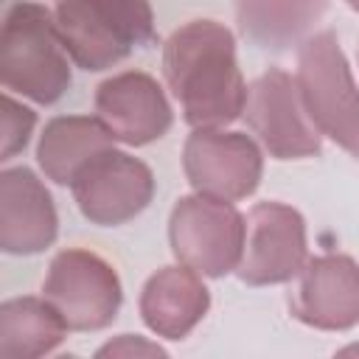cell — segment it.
<instances>
[{"mask_svg": "<svg viewBox=\"0 0 359 359\" xmlns=\"http://www.w3.org/2000/svg\"><path fill=\"white\" fill-rule=\"evenodd\" d=\"M309 261L306 222L286 202H258L247 213L244 252L236 275L247 286H275L297 278Z\"/></svg>", "mask_w": 359, "mask_h": 359, "instance_id": "30bf717a", "label": "cell"}, {"mask_svg": "<svg viewBox=\"0 0 359 359\" xmlns=\"http://www.w3.org/2000/svg\"><path fill=\"white\" fill-rule=\"evenodd\" d=\"M115 146V135L95 115H59L50 118L39 135L36 163L48 180L70 185L76 174L101 151Z\"/></svg>", "mask_w": 359, "mask_h": 359, "instance_id": "9a60e30c", "label": "cell"}, {"mask_svg": "<svg viewBox=\"0 0 359 359\" xmlns=\"http://www.w3.org/2000/svg\"><path fill=\"white\" fill-rule=\"evenodd\" d=\"M34 123H36L34 109L6 93L3 95V146H0V157L3 160L14 157L17 151H22L28 146Z\"/></svg>", "mask_w": 359, "mask_h": 359, "instance_id": "ac0fdd59", "label": "cell"}, {"mask_svg": "<svg viewBox=\"0 0 359 359\" xmlns=\"http://www.w3.org/2000/svg\"><path fill=\"white\" fill-rule=\"evenodd\" d=\"M56 17L36 0H17L6 11L0 34V81L34 104L59 101L73 76Z\"/></svg>", "mask_w": 359, "mask_h": 359, "instance_id": "7a4b0ae2", "label": "cell"}, {"mask_svg": "<svg viewBox=\"0 0 359 359\" xmlns=\"http://www.w3.org/2000/svg\"><path fill=\"white\" fill-rule=\"evenodd\" d=\"M182 168L196 194L219 199H247L264 174V154L244 132L224 126L194 129L182 149Z\"/></svg>", "mask_w": 359, "mask_h": 359, "instance_id": "9c48e42d", "label": "cell"}, {"mask_svg": "<svg viewBox=\"0 0 359 359\" xmlns=\"http://www.w3.org/2000/svg\"><path fill=\"white\" fill-rule=\"evenodd\" d=\"M42 297L62 314L70 331H101L118 317L123 289L107 258L93 250L67 247L53 255Z\"/></svg>", "mask_w": 359, "mask_h": 359, "instance_id": "8992f818", "label": "cell"}, {"mask_svg": "<svg viewBox=\"0 0 359 359\" xmlns=\"http://www.w3.org/2000/svg\"><path fill=\"white\" fill-rule=\"evenodd\" d=\"M59 216L45 182L25 165L0 174V247L8 255H36L53 244Z\"/></svg>", "mask_w": 359, "mask_h": 359, "instance_id": "4fadbf2b", "label": "cell"}, {"mask_svg": "<svg viewBox=\"0 0 359 359\" xmlns=\"http://www.w3.org/2000/svg\"><path fill=\"white\" fill-rule=\"evenodd\" d=\"M345 3H348V6L353 8V11H359V0H345Z\"/></svg>", "mask_w": 359, "mask_h": 359, "instance_id": "44dd1931", "label": "cell"}, {"mask_svg": "<svg viewBox=\"0 0 359 359\" xmlns=\"http://www.w3.org/2000/svg\"><path fill=\"white\" fill-rule=\"evenodd\" d=\"M163 76L194 129L227 126L244 115L247 81L236 59V36L219 20H191L163 45Z\"/></svg>", "mask_w": 359, "mask_h": 359, "instance_id": "6da1fadb", "label": "cell"}, {"mask_svg": "<svg viewBox=\"0 0 359 359\" xmlns=\"http://www.w3.org/2000/svg\"><path fill=\"white\" fill-rule=\"evenodd\" d=\"M70 191L87 222L115 227L149 208L154 196V174L143 160L112 146L76 174Z\"/></svg>", "mask_w": 359, "mask_h": 359, "instance_id": "ba28073f", "label": "cell"}, {"mask_svg": "<svg viewBox=\"0 0 359 359\" xmlns=\"http://www.w3.org/2000/svg\"><path fill=\"white\" fill-rule=\"evenodd\" d=\"M95 115L115 135V140L126 146L160 140L174 121L163 87L143 70H123L104 79L95 90Z\"/></svg>", "mask_w": 359, "mask_h": 359, "instance_id": "7c38bea8", "label": "cell"}, {"mask_svg": "<svg viewBox=\"0 0 359 359\" xmlns=\"http://www.w3.org/2000/svg\"><path fill=\"white\" fill-rule=\"evenodd\" d=\"M210 309V292L202 275L185 264L157 269L140 292V317L163 339L188 337Z\"/></svg>", "mask_w": 359, "mask_h": 359, "instance_id": "5bb4252c", "label": "cell"}, {"mask_svg": "<svg viewBox=\"0 0 359 359\" xmlns=\"http://www.w3.org/2000/svg\"><path fill=\"white\" fill-rule=\"evenodd\" d=\"M294 81L320 135L359 160V87L334 31L325 28L300 42Z\"/></svg>", "mask_w": 359, "mask_h": 359, "instance_id": "277c9868", "label": "cell"}, {"mask_svg": "<svg viewBox=\"0 0 359 359\" xmlns=\"http://www.w3.org/2000/svg\"><path fill=\"white\" fill-rule=\"evenodd\" d=\"M289 311L303 325L320 331L359 325V264L345 252L309 258L289 294Z\"/></svg>", "mask_w": 359, "mask_h": 359, "instance_id": "8fae6325", "label": "cell"}, {"mask_svg": "<svg viewBox=\"0 0 359 359\" xmlns=\"http://www.w3.org/2000/svg\"><path fill=\"white\" fill-rule=\"evenodd\" d=\"M247 236V216L230 202L208 194L180 196L168 216V244L180 264L205 278L236 272Z\"/></svg>", "mask_w": 359, "mask_h": 359, "instance_id": "5b68a950", "label": "cell"}, {"mask_svg": "<svg viewBox=\"0 0 359 359\" xmlns=\"http://www.w3.org/2000/svg\"><path fill=\"white\" fill-rule=\"evenodd\" d=\"M325 8L328 0H236V20L250 42L283 50L303 42Z\"/></svg>", "mask_w": 359, "mask_h": 359, "instance_id": "e0dca14e", "label": "cell"}, {"mask_svg": "<svg viewBox=\"0 0 359 359\" xmlns=\"http://www.w3.org/2000/svg\"><path fill=\"white\" fill-rule=\"evenodd\" d=\"M67 331V323L45 297H11L0 306L3 359L48 356L65 342Z\"/></svg>", "mask_w": 359, "mask_h": 359, "instance_id": "2e32d148", "label": "cell"}, {"mask_svg": "<svg viewBox=\"0 0 359 359\" xmlns=\"http://www.w3.org/2000/svg\"><path fill=\"white\" fill-rule=\"evenodd\" d=\"M244 118L275 160H303L323 149V135L306 112L294 76L280 67L264 70L247 87Z\"/></svg>", "mask_w": 359, "mask_h": 359, "instance_id": "52a82bcc", "label": "cell"}, {"mask_svg": "<svg viewBox=\"0 0 359 359\" xmlns=\"http://www.w3.org/2000/svg\"><path fill=\"white\" fill-rule=\"evenodd\" d=\"M342 353H359V345H351V348H345Z\"/></svg>", "mask_w": 359, "mask_h": 359, "instance_id": "ffe728a7", "label": "cell"}, {"mask_svg": "<svg viewBox=\"0 0 359 359\" xmlns=\"http://www.w3.org/2000/svg\"><path fill=\"white\" fill-rule=\"evenodd\" d=\"M95 356H165V351L157 342H149L146 337L121 334V337L109 339L107 345H101L95 351Z\"/></svg>", "mask_w": 359, "mask_h": 359, "instance_id": "d6986e66", "label": "cell"}, {"mask_svg": "<svg viewBox=\"0 0 359 359\" xmlns=\"http://www.w3.org/2000/svg\"><path fill=\"white\" fill-rule=\"evenodd\" d=\"M53 17L70 59L90 73L154 42L149 0H56Z\"/></svg>", "mask_w": 359, "mask_h": 359, "instance_id": "3957f363", "label": "cell"}]
</instances>
